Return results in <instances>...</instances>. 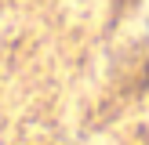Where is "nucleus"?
I'll list each match as a JSON object with an SVG mask.
<instances>
[{"label":"nucleus","mask_w":149,"mask_h":145,"mask_svg":"<svg viewBox=\"0 0 149 145\" xmlns=\"http://www.w3.org/2000/svg\"><path fill=\"white\" fill-rule=\"evenodd\" d=\"M146 11H149V7H146Z\"/></svg>","instance_id":"1"}]
</instances>
